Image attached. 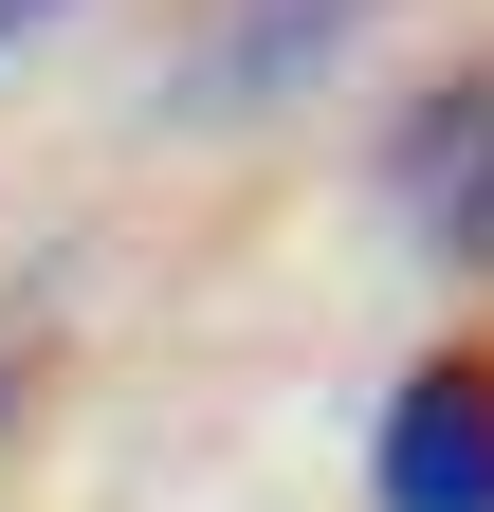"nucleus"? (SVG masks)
I'll use <instances>...</instances> for the list:
<instances>
[{
    "label": "nucleus",
    "instance_id": "f257e3e1",
    "mask_svg": "<svg viewBox=\"0 0 494 512\" xmlns=\"http://www.w3.org/2000/svg\"><path fill=\"white\" fill-rule=\"evenodd\" d=\"M366 494H385V512H494V348L403 366L385 439H366Z\"/></svg>",
    "mask_w": 494,
    "mask_h": 512
},
{
    "label": "nucleus",
    "instance_id": "f03ea898",
    "mask_svg": "<svg viewBox=\"0 0 494 512\" xmlns=\"http://www.w3.org/2000/svg\"><path fill=\"white\" fill-rule=\"evenodd\" d=\"M403 220L421 238H458V256H494V55H476V74H440V92H421L403 110Z\"/></svg>",
    "mask_w": 494,
    "mask_h": 512
}]
</instances>
